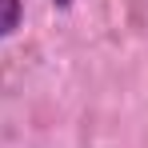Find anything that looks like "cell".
<instances>
[{"instance_id":"1","label":"cell","mask_w":148,"mask_h":148,"mask_svg":"<svg viewBox=\"0 0 148 148\" xmlns=\"http://www.w3.org/2000/svg\"><path fill=\"white\" fill-rule=\"evenodd\" d=\"M20 24H24V0H0V40L16 36Z\"/></svg>"},{"instance_id":"2","label":"cell","mask_w":148,"mask_h":148,"mask_svg":"<svg viewBox=\"0 0 148 148\" xmlns=\"http://www.w3.org/2000/svg\"><path fill=\"white\" fill-rule=\"evenodd\" d=\"M72 4H76V0H52V8H56V12H68Z\"/></svg>"}]
</instances>
